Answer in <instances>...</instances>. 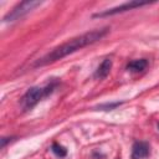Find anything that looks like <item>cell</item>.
<instances>
[{"mask_svg": "<svg viewBox=\"0 0 159 159\" xmlns=\"http://www.w3.org/2000/svg\"><path fill=\"white\" fill-rule=\"evenodd\" d=\"M109 32V27H102V29H96L88 32H84L77 37H73L63 43H61L60 46L52 48L50 52H47L45 56L40 57L39 60H36V62L34 63V67H42V66H47L50 63H53L58 60H62L63 57L88 46L92 45L97 41H99L101 39H103L107 34Z\"/></svg>", "mask_w": 159, "mask_h": 159, "instance_id": "obj_1", "label": "cell"}, {"mask_svg": "<svg viewBox=\"0 0 159 159\" xmlns=\"http://www.w3.org/2000/svg\"><path fill=\"white\" fill-rule=\"evenodd\" d=\"M56 86H57V82H51L46 84V87L35 86V87L29 88L26 93L24 94V97L21 98V108L24 111H29L34 108L43 97H47L50 93H52Z\"/></svg>", "mask_w": 159, "mask_h": 159, "instance_id": "obj_2", "label": "cell"}, {"mask_svg": "<svg viewBox=\"0 0 159 159\" xmlns=\"http://www.w3.org/2000/svg\"><path fill=\"white\" fill-rule=\"evenodd\" d=\"M41 4H42V1H39V0H26V1H22L20 4H17L10 12H7L4 16V22H12V21H16V20L24 17L31 10H34L36 6H40Z\"/></svg>", "mask_w": 159, "mask_h": 159, "instance_id": "obj_3", "label": "cell"}, {"mask_svg": "<svg viewBox=\"0 0 159 159\" xmlns=\"http://www.w3.org/2000/svg\"><path fill=\"white\" fill-rule=\"evenodd\" d=\"M152 2L149 1H137V0H133V1H128V2H124L119 6H116V7H112V9H108V10H104L102 12H97L93 15V17H106V16H112V15H117V14H120V12H125L128 10H133V9H137V7H140V6H144V5H149Z\"/></svg>", "mask_w": 159, "mask_h": 159, "instance_id": "obj_4", "label": "cell"}, {"mask_svg": "<svg viewBox=\"0 0 159 159\" xmlns=\"http://www.w3.org/2000/svg\"><path fill=\"white\" fill-rule=\"evenodd\" d=\"M149 154V144L145 142H135L132 147V159H143Z\"/></svg>", "mask_w": 159, "mask_h": 159, "instance_id": "obj_5", "label": "cell"}, {"mask_svg": "<svg viewBox=\"0 0 159 159\" xmlns=\"http://www.w3.org/2000/svg\"><path fill=\"white\" fill-rule=\"evenodd\" d=\"M111 68H112V60H111V58H104L103 62H102V63L98 66V68L96 70L94 77H96L97 80H103V78H106V77L108 76Z\"/></svg>", "mask_w": 159, "mask_h": 159, "instance_id": "obj_6", "label": "cell"}, {"mask_svg": "<svg viewBox=\"0 0 159 159\" xmlns=\"http://www.w3.org/2000/svg\"><path fill=\"white\" fill-rule=\"evenodd\" d=\"M148 61L145 58H139V60H133L127 65V70L130 72H142L147 68Z\"/></svg>", "mask_w": 159, "mask_h": 159, "instance_id": "obj_7", "label": "cell"}, {"mask_svg": "<svg viewBox=\"0 0 159 159\" xmlns=\"http://www.w3.org/2000/svg\"><path fill=\"white\" fill-rule=\"evenodd\" d=\"M51 150L53 152L55 155H57V157H60V158H63V157L67 155V150H66V148L62 147V145H60L58 143H53L52 147H51Z\"/></svg>", "mask_w": 159, "mask_h": 159, "instance_id": "obj_8", "label": "cell"}, {"mask_svg": "<svg viewBox=\"0 0 159 159\" xmlns=\"http://www.w3.org/2000/svg\"><path fill=\"white\" fill-rule=\"evenodd\" d=\"M122 104V102H113V103H104V104H99L96 107V109H102V111H112L117 107H119Z\"/></svg>", "mask_w": 159, "mask_h": 159, "instance_id": "obj_9", "label": "cell"}, {"mask_svg": "<svg viewBox=\"0 0 159 159\" xmlns=\"http://www.w3.org/2000/svg\"><path fill=\"white\" fill-rule=\"evenodd\" d=\"M11 139H12V138H5V137H4V138H1V148H4V147L6 145V143H7V142H10Z\"/></svg>", "mask_w": 159, "mask_h": 159, "instance_id": "obj_10", "label": "cell"}, {"mask_svg": "<svg viewBox=\"0 0 159 159\" xmlns=\"http://www.w3.org/2000/svg\"><path fill=\"white\" fill-rule=\"evenodd\" d=\"M158 130H159V123H158Z\"/></svg>", "mask_w": 159, "mask_h": 159, "instance_id": "obj_11", "label": "cell"}]
</instances>
